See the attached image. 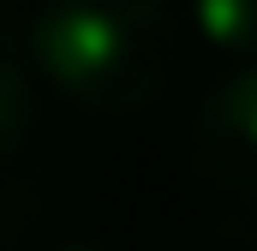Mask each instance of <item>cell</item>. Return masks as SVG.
<instances>
[{
    "label": "cell",
    "instance_id": "obj_1",
    "mask_svg": "<svg viewBox=\"0 0 257 251\" xmlns=\"http://www.w3.org/2000/svg\"><path fill=\"white\" fill-rule=\"evenodd\" d=\"M24 60L84 114H144L174 78V12L168 0H42Z\"/></svg>",
    "mask_w": 257,
    "mask_h": 251
},
{
    "label": "cell",
    "instance_id": "obj_2",
    "mask_svg": "<svg viewBox=\"0 0 257 251\" xmlns=\"http://www.w3.org/2000/svg\"><path fill=\"white\" fill-rule=\"evenodd\" d=\"M192 168L227 197H257V60L227 72L192 114Z\"/></svg>",
    "mask_w": 257,
    "mask_h": 251
},
{
    "label": "cell",
    "instance_id": "obj_3",
    "mask_svg": "<svg viewBox=\"0 0 257 251\" xmlns=\"http://www.w3.org/2000/svg\"><path fill=\"white\" fill-rule=\"evenodd\" d=\"M192 30L227 60H257V0H192Z\"/></svg>",
    "mask_w": 257,
    "mask_h": 251
},
{
    "label": "cell",
    "instance_id": "obj_4",
    "mask_svg": "<svg viewBox=\"0 0 257 251\" xmlns=\"http://www.w3.org/2000/svg\"><path fill=\"white\" fill-rule=\"evenodd\" d=\"M36 132V78L30 60H18L12 48H0V162L18 156Z\"/></svg>",
    "mask_w": 257,
    "mask_h": 251
},
{
    "label": "cell",
    "instance_id": "obj_5",
    "mask_svg": "<svg viewBox=\"0 0 257 251\" xmlns=\"http://www.w3.org/2000/svg\"><path fill=\"white\" fill-rule=\"evenodd\" d=\"M60 251H102V245H60Z\"/></svg>",
    "mask_w": 257,
    "mask_h": 251
},
{
    "label": "cell",
    "instance_id": "obj_6",
    "mask_svg": "<svg viewBox=\"0 0 257 251\" xmlns=\"http://www.w3.org/2000/svg\"><path fill=\"white\" fill-rule=\"evenodd\" d=\"M0 6H6V0H0Z\"/></svg>",
    "mask_w": 257,
    "mask_h": 251
}]
</instances>
